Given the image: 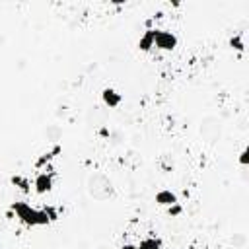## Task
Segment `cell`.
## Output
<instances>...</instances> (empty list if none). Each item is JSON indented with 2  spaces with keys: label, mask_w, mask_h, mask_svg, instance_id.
<instances>
[{
  "label": "cell",
  "mask_w": 249,
  "mask_h": 249,
  "mask_svg": "<svg viewBox=\"0 0 249 249\" xmlns=\"http://www.w3.org/2000/svg\"><path fill=\"white\" fill-rule=\"evenodd\" d=\"M12 210L27 226H47L49 222L58 218V214H56V210L53 206H47V208L39 210V208H31L27 202H14Z\"/></svg>",
  "instance_id": "1"
},
{
  "label": "cell",
  "mask_w": 249,
  "mask_h": 249,
  "mask_svg": "<svg viewBox=\"0 0 249 249\" xmlns=\"http://www.w3.org/2000/svg\"><path fill=\"white\" fill-rule=\"evenodd\" d=\"M86 191L91 198L103 202V200H109L113 195H115V187H113V181L101 173V171H93L88 175L86 179Z\"/></svg>",
  "instance_id": "2"
},
{
  "label": "cell",
  "mask_w": 249,
  "mask_h": 249,
  "mask_svg": "<svg viewBox=\"0 0 249 249\" xmlns=\"http://www.w3.org/2000/svg\"><path fill=\"white\" fill-rule=\"evenodd\" d=\"M175 45H177V37H175L173 33L154 29V47L163 49V51H173Z\"/></svg>",
  "instance_id": "3"
},
{
  "label": "cell",
  "mask_w": 249,
  "mask_h": 249,
  "mask_svg": "<svg viewBox=\"0 0 249 249\" xmlns=\"http://www.w3.org/2000/svg\"><path fill=\"white\" fill-rule=\"evenodd\" d=\"M200 134L208 140H214L220 134V121H216L214 117H208L200 123Z\"/></svg>",
  "instance_id": "4"
},
{
  "label": "cell",
  "mask_w": 249,
  "mask_h": 249,
  "mask_svg": "<svg viewBox=\"0 0 249 249\" xmlns=\"http://www.w3.org/2000/svg\"><path fill=\"white\" fill-rule=\"evenodd\" d=\"M33 185H35V191H37L39 195L51 191V187H53V173H51V171H41V173L35 177Z\"/></svg>",
  "instance_id": "5"
},
{
  "label": "cell",
  "mask_w": 249,
  "mask_h": 249,
  "mask_svg": "<svg viewBox=\"0 0 249 249\" xmlns=\"http://www.w3.org/2000/svg\"><path fill=\"white\" fill-rule=\"evenodd\" d=\"M156 200H158L160 204H165V206H171V204L177 202V198H175V195H173L171 191H160V193L156 195Z\"/></svg>",
  "instance_id": "6"
},
{
  "label": "cell",
  "mask_w": 249,
  "mask_h": 249,
  "mask_svg": "<svg viewBox=\"0 0 249 249\" xmlns=\"http://www.w3.org/2000/svg\"><path fill=\"white\" fill-rule=\"evenodd\" d=\"M103 101L109 105V107H117L121 103V95L115 91V89H105L103 91Z\"/></svg>",
  "instance_id": "7"
},
{
  "label": "cell",
  "mask_w": 249,
  "mask_h": 249,
  "mask_svg": "<svg viewBox=\"0 0 249 249\" xmlns=\"http://www.w3.org/2000/svg\"><path fill=\"white\" fill-rule=\"evenodd\" d=\"M138 47H140L142 51H150V49L154 47V29H148V31L142 35V39H140Z\"/></svg>",
  "instance_id": "8"
},
{
  "label": "cell",
  "mask_w": 249,
  "mask_h": 249,
  "mask_svg": "<svg viewBox=\"0 0 249 249\" xmlns=\"http://www.w3.org/2000/svg\"><path fill=\"white\" fill-rule=\"evenodd\" d=\"M160 247H161V239L158 237H146L138 245V249H160Z\"/></svg>",
  "instance_id": "9"
},
{
  "label": "cell",
  "mask_w": 249,
  "mask_h": 249,
  "mask_svg": "<svg viewBox=\"0 0 249 249\" xmlns=\"http://www.w3.org/2000/svg\"><path fill=\"white\" fill-rule=\"evenodd\" d=\"M12 183H14L16 187H19L21 191H29V179L23 177V175H14V177H12Z\"/></svg>",
  "instance_id": "10"
},
{
  "label": "cell",
  "mask_w": 249,
  "mask_h": 249,
  "mask_svg": "<svg viewBox=\"0 0 249 249\" xmlns=\"http://www.w3.org/2000/svg\"><path fill=\"white\" fill-rule=\"evenodd\" d=\"M47 134H51L53 140H58V136H60V128H58V126H51V128L47 130Z\"/></svg>",
  "instance_id": "11"
},
{
  "label": "cell",
  "mask_w": 249,
  "mask_h": 249,
  "mask_svg": "<svg viewBox=\"0 0 249 249\" xmlns=\"http://www.w3.org/2000/svg\"><path fill=\"white\" fill-rule=\"evenodd\" d=\"M121 249H138V247H134V245H123Z\"/></svg>",
  "instance_id": "12"
}]
</instances>
